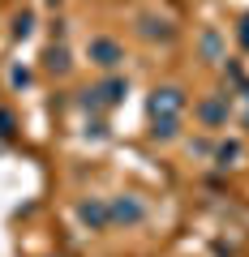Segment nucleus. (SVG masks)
Wrapping results in <instances>:
<instances>
[{
  "label": "nucleus",
  "mask_w": 249,
  "mask_h": 257,
  "mask_svg": "<svg viewBox=\"0 0 249 257\" xmlns=\"http://www.w3.org/2000/svg\"><path fill=\"white\" fill-rule=\"evenodd\" d=\"M108 214H112V227H142L150 214V206L142 202L138 193H116V197H108Z\"/></svg>",
  "instance_id": "f257e3e1"
},
{
  "label": "nucleus",
  "mask_w": 249,
  "mask_h": 257,
  "mask_svg": "<svg viewBox=\"0 0 249 257\" xmlns=\"http://www.w3.org/2000/svg\"><path fill=\"white\" fill-rule=\"evenodd\" d=\"M86 56H91V64H99V69H116V64L125 60V47H120L116 39L99 35V39H91V43H86Z\"/></svg>",
  "instance_id": "f03ea898"
},
{
  "label": "nucleus",
  "mask_w": 249,
  "mask_h": 257,
  "mask_svg": "<svg viewBox=\"0 0 249 257\" xmlns=\"http://www.w3.org/2000/svg\"><path fill=\"white\" fill-rule=\"evenodd\" d=\"M181 107H185V90L181 86H159V90L150 94V103H146L150 116H181Z\"/></svg>",
  "instance_id": "7ed1b4c3"
},
{
  "label": "nucleus",
  "mask_w": 249,
  "mask_h": 257,
  "mask_svg": "<svg viewBox=\"0 0 249 257\" xmlns=\"http://www.w3.org/2000/svg\"><path fill=\"white\" fill-rule=\"evenodd\" d=\"M138 35L150 39V43H172V39H176V22L172 18H159V13H142V18H138Z\"/></svg>",
  "instance_id": "20e7f679"
},
{
  "label": "nucleus",
  "mask_w": 249,
  "mask_h": 257,
  "mask_svg": "<svg viewBox=\"0 0 249 257\" xmlns=\"http://www.w3.org/2000/svg\"><path fill=\"white\" fill-rule=\"evenodd\" d=\"M194 116L202 120L206 128H223V124H228V94H211V99H202L194 107Z\"/></svg>",
  "instance_id": "39448f33"
},
{
  "label": "nucleus",
  "mask_w": 249,
  "mask_h": 257,
  "mask_svg": "<svg viewBox=\"0 0 249 257\" xmlns=\"http://www.w3.org/2000/svg\"><path fill=\"white\" fill-rule=\"evenodd\" d=\"M77 219L91 231H108L112 227V214H108V202H103V197H86V202L77 206Z\"/></svg>",
  "instance_id": "423d86ee"
},
{
  "label": "nucleus",
  "mask_w": 249,
  "mask_h": 257,
  "mask_svg": "<svg viewBox=\"0 0 249 257\" xmlns=\"http://www.w3.org/2000/svg\"><path fill=\"white\" fill-rule=\"evenodd\" d=\"M150 138L155 142H176L181 138V116H150Z\"/></svg>",
  "instance_id": "0eeeda50"
},
{
  "label": "nucleus",
  "mask_w": 249,
  "mask_h": 257,
  "mask_svg": "<svg viewBox=\"0 0 249 257\" xmlns=\"http://www.w3.org/2000/svg\"><path fill=\"white\" fill-rule=\"evenodd\" d=\"M43 64H47V69H52L56 77H65L69 69H73V60H69L65 43H52V47H47V52H43Z\"/></svg>",
  "instance_id": "6e6552de"
},
{
  "label": "nucleus",
  "mask_w": 249,
  "mask_h": 257,
  "mask_svg": "<svg viewBox=\"0 0 249 257\" xmlns=\"http://www.w3.org/2000/svg\"><path fill=\"white\" fill-rule=\"evenodd\" d=\"M99 94H103V103H108V107H116V103L129 94V82H125V77H108V82L99 86Z\"/></svg>",
  "instance_id": "1a4fd4ad"
},
{
  "label": "nucleus",
  "mask_w": 249,
  "mask_h": 257,
  "mask_svg": "<svg viewBox=\"0 0 249 257\" xmlns=\"http://www.w3.org/2000/svg\"><path fill=\"white\" fill-rule=\"evenodd\" d=\"M211 159H215V167H232L240 159V142H219V146L211 150Z\"/></svg>",
  "instance_id": "9d476101"
},
{
  "label": "nucleus",
  "mask_w": 249,
  "mask_h": 257,
  "mask_svg": "<svg viewBox=\"0 0 249 257\" xmlns=\"http://www.w3.org/2000/svg\"><path fill=\"white\" fill-rule=\"evenodd\" d=\"M202 56H206V60H219V56H223V39L215 35V30L202 35Z\"/></svg>",
  "instance_id": "9b49d317"
},
{
  "label": "nucleus",
  "mask_w": 249,
  "mask_h": 257,
  "mask_svg": "<svg viewBox=\"0 0 249 257\" xmlns=\"http://www.w3.org/2000/svg\"><path fill=\"white\" fill-rule=\"evenodd\" d=\"M35 35V13H18L13 18V39H30Z\"/></svg>",
  "instance_id": "f8f14e48"
},
{
  "label": "nucleus",
  "mask_w": 249,
  "mask_h": 257,
  "mask_svg": "<svg viewBox=\"0 0 249 257\" xmlns=\"http://www.w3.org/2000/svg\"><path fill=\"white\" fill-rule=\"evenodd\" d=\"M77 103H82V111H103V107H108L103 94H99V86H95V90H82V99H77Z\"/></svg>",
  "instance_id": "ddd939ff"
},
{
  "label": "nucleus",
  "mask_w": 249,
  "mask_h": 257,
  "mask_svg": "<svg viewBox=\"0 0 249 257\" xmlns=\"http://www.w3.org/2000/svg\"><path fill=\"white\" fill-rule=\"evenodd\" d=\"M18 133V120H13V111H0V138H13Z\"/></svg>",
  "instance_id": "4468645a"
},
{
  "label": "nucleus",
  "mask_w": 249,
  "mask_h": 257,
  "mask_svg": "<svg viewBox=\"0 0 249 257\" xmlns=\"http://www.w3.org/2000/svg\"><path fill=\"white\" fill-rule=\"evenodd\" d=\"M9 82L18 86V90H22V86H30V69H13V73H9Z\"/></svg>",
  "instance_id": "2eb2a0df"
},
{
  "label": "nucleus",
  "mask_w": 249,
  "mask_h": 257,
  "mask_svg": "<svg viewBox=\"0 0 249 257\" xmlns=\"http://www.w3.org/2000/svg\"><path fill=\"white\" fill-rule=\"evenodd\" d=\"M86 138H108V124H103V120H91V124H86Z\"/></svg>",
  "instance_id": "dca6fc26"
},
{
  "label": "nucleus",
  "mask_w": 249,
  "mask_h": 257,
  "mask_svg": "<svg viewBox=\"0 0 249 257\" xmlns=\"http://www.w3.org/2000/svg\"><path fill=\"white\" fill-rule=\"evenodd\" d=\"M236 39H240V47H249V18H240V30H236Z\"/></svg>",
  "instance_id": "f3484780"
},
{
  "label": "nucleus",
  "mask_w": 249,
  "mask_h": 257,
  "mask_svg": "<svg viewBox=\"0 0 249 257\" xmlns=\"http://www.w3.org/2000/svg\"><path fill=\"white\" fill-rule=\"evenodd\" d=\"M245 128H249V111H245Z\"/></svg>",
  "instance_id": "a211bd4d"
},
{
  "label": "nucleus",
  "mask_w": 249,
  "mask_h": 257,
  "mask_svg": "<svg viewBox=\"0 0 249 257\" xmlns=\"http://www.w3.org/2000/svg\"><path fill=\"white\" fill-rule=\"evenodd\" d=\"M47 5H60V0H47Z\"/></svg>",
  "instance_id": "6ab92c4d"
}]
</instances>
